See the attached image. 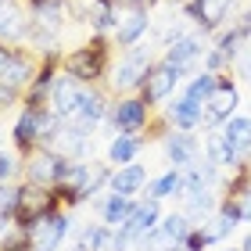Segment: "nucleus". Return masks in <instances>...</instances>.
Here are the masks:
<instances>
[{
	"instance_id": "nucleus-1",
	"label": "nucleus",
	"mask_w": 251,
	"mask_h": 251,
	"mask_svg": "<svg viewBox=\"0 0 251 251\" xmlns=\"http://www.w3.org/2000/svg\"><path fill=\"white\" fill-rule=\"evenodd\" d=\"M108 36H97L94 32V40L90 43H83V47H75L68 58L61 61V72L65 75H72L75 83H97L100 75L108 72Z\"/></svg>"
},
{
	"instance_id": "nucleus-2",
	"label": "nucleus",
	"mask_w": 251,
	"mask_h": 251,
	"mask_svg": "<svg viewBox=\"0 0 251 251\" xmlns=\"http://www.w3.org/2000/svg\"><path fill=\"white\" fill-rule=\"evenodd\" d=\"M68 212L61 208H50V212H43L40 219H32L25 226V241H29V251H58L65 244V237H68Z\"/></svg>"
},
{
	"instance_id": "nucleus-3",
	"label": "nucleus",
	"mask_w": 251,
	"mask_h": 251,
	"mask_svg": "<svg viewBox=\"0 0 251 251\" xmlns=\"http://www.w3.org/2000/svg\"><path fill=\"white\" fill-rule=\"evenodd\" d=\"M151 50L147 47H126L122 58L115 61V68H111V86L122 90V94H129V90H140L147 72H151Z\"/></svg>"
},
{
	"instance_id": "nucleus-4",
	"label": "nucleus",
	"mask_w": 251,
	"mask_h": 251,
	"mask_svg": "<svg viewBox=\"0 0 251 251\" xmlns=\"http://www.w3.org/2000/svg\"><path fill=\"white\" fill-rule=\"evenodd\" d=\"M158 223H162V215H158V201L147 198L144 204H136L133 215H129L122 226H115V251L136 248V244H140V237H144L147 230H154Z\"/></svg>"
},
{
	"instance_id": "nucleus-5",
	"label": "nucleus",
	"mask_w": 251,
	"mask_h": 251,
	"mask_svg": "<svg viewBox=\"0 0 251 251\" xmlns=\"http://www.w3.org/2000/svg\"><path fill=\"white\" fill-rule=\"evenodd\" d=\"M61 194L58 187H40V183H29V187H18V212H15V223L25 230L32 219H40L43 212L58 208Z\"/></svg>"
},
{
	"instance_id": "nucleus-6",
	"label": "nucleus",
	"mask_w": 251,
	"mask_h": 251,
	"mask_svg": "<svg viewBox=\"0 0 251 251\" xmlns=\"http://www.w3.org/2000/svg\"><path fill=\"white\" fill-rule=\"evenodd\" d=\"M40 65L29 50H18V47H0V86H29L36 79Z\"/></svg>"
},
{
	"instance_id": "nucleus-7",
	"label": "nucleus",
	"mask_w": 251,
	"mask_h": 251,
	"mask_svg": "<svg viewBox=\"0 0 251 251\" xmlns=\"http://www.w3.org/2000/svg\"><path fill=\"white\" fill-rule=\"evenodd\" d=\"M183 72H187V68H179L173 61H154L151 72H147V79H144V86H140L144 90V100H147V104H162V100L179 86Z\"/></svg>"
},
{
	"instance_id": "nucleus-8",
	"label": "nucleus",
	"mask_w": 251,
	"mask_h": 251,
	"mask_svg": "<svg viewBox=\"0 0 251 251\" xmlns=\"http://www.w3.org/2000/svg\"><path fill=\"white\" fill-rule=\"evenodd\" d=\"M79 100H83V83H75L72 75H54V86H50V97L47 104L58 119H75L79 111Z\"/></svg>"
},
{
	"instance_id": "nucleus-9",
	"label": "nucleus",
	"mask_w": 251,
	"mask_h": 251,
	"mask_svg": "<svg viewBox=\"0 0 251 251\" xmlns=\"http://www.w3.org/2000/svg\"><path fill=\"white\" fill-rule=\"evenodd\" d=\"M25 7H29V22L36 29L43 32H54L58 36L61 25H65V18H72V11H68V0H25Z\"/></svg>"
},
{
	"instance_id": "nucleus-10",
	"label": "nucleus",
	"mask_w": 251,
	"mask_h": 251,
	"mask_svg": "<svg viewBox=\"0 0 251 251\" xmlns=\"http://www.w3.org/2000/svg\"><path fill=\"white\" fill-rule=\"evenodd\" d=\"M233 0H187V15L194 18V25L204 32H215L230 15Z\"/></svg>"
},
{
	"instance_id": "nucleus-11",
	"label": "nucleus",
	"mask_w": 251,
	"mask_h": 251,
	"mask_svg": "<svg viewBox=\"0 0 251 251\" xmlns=\"http://www.w3.org/2000/svg\"><path fill=\"white\" fill-rule=\"evenodd\" d=\"M241 104V94L230 79H219V86L212 90V97L204 100V122H226Z\"/></svg>"
},
{
	"instance_id": "nucleus-12",
	"label": "nucleus",
	"mask_w": 251,
	"mask_h": 251,
	"mask_svg": "<svg viewBox=\"0 0 251 251\" xmlns=\"http://www.w3.org/2000/svg\"><path fill=\"white\" fill-rule=\"evenodd\" d=\"M147 108L151 104H147L144 97H126L111 108V122H115L119 133H140L147 126Z\"/></svg>"
},
{
	"instance_id": "nucleus-13",
	"label": "nucleus",
	"mask_w": 251,
	"mask_h": 251,
	"mask_svg": "<svg viewBox=\"0 0 251 251\" xmlns=\"http://www.w3.org/2000/svg\"><path fill=\"white\" fill-rule=\"evenodd\" d=\"M61 169H65V154L40 151V154H32V162H29L25 173H29V183H40V187H58Z\"/></svg>"
},
{
	"instance_id": "nucleus-14",
	"label": "nucleus",
	"mask_w": 251,
	"mask_h": 251,
	"mask_svg": "<svg viewBox=\"0 0 251 251\" xmlns=\"http://www.w3.org/2000/svg\"><path fill=\"white\" fill-rule=\"evenodd\" d=\"M147 25H151L147 11H126V7H119L115 43H119V47H136V43H140V36L147 32Z\"/></svg>"
},
{
	"instance_id": "nucleus-15",
	"label": "nucleus",
	"mask_w": 251,
	"mask_h": 251,
	"mask_svg": "<svg viewBox=\"0 0 251 251\" xmlns=\"http://www.w3.org/2000/svg\"><path fill=\"white\" fill-rule=\"evenodd\" d=\"M144 183H147V169L136 165V162H129V165H119L115 173H111L108 190L111 194H129V198H136V194L144 190Z\"/></svg>"
},
{
	"instance_id": "nucleus-16",
	"label": "nucleus",
	"mask_w": 251,
	"mask_h": 251,
	"mask_svg": "<svg viewBox=\"0 0 251 251\" xmlns=\"http://www.w3.org/2000/svg\"><path fill=\"white\" fill-rule=\"evenodd\" d=\"M165 154H169V162H173V169H187V165L198 162V140L190 136V129L169 133V140H165Z\"/></svg>"
},
{
	"instance_id": "nucleus-17",
	"label": "nucleus",
	"mask_w": 251,
	"mask_h": 251,
	"mask_svg": "<svg viewBox=\"0 0 251 251\" xmlns=\"http://www.w3.org/2000/svg\"><path fill=\"white\" fill-rule=\"evenodd\" d=\"M198 58H201V40L198 36H183V32H176V36L165 43V61H173L179 68H190Z\"/></svg>"
},
{
	"instance_id": "nucleus-18",
	"label": "nucleus",
	"mask_w": 251,
	"mask_h": 251,
	"mask_svg": "<svg viewBox=\"0 0 251 251\" xmlns=\"http://www.w3.org/2000/svg\"><path fill=\"white\" fill-rule=\"evenodd\" d=\"M169 122H173L176 129H194V126L204 122V104H201V100H194L190 94L176 97V104L169 108Z\"/></svg>"
},
{
	"instance_id": "nucleus-19",
	"label": "nucleus",
	"mask_w": 251,
	"mask_h": 251,
	"mask_svg": "<svg viewBox=\"0 0 251 251\" xmlns=\"http://www.w3.org/2000/svg\"><path fill=\"white\" fill-rule=\"evenodd\" d=\"M29 18L15 0H0V36L4 40H25Z\"/></svg>"
},
{
	"instance_id": "nucleus-20",
	"label": "nucleus",
	"mask_w": 251,
	"mask_h": 251,
	"mask_svg": "<svg viewBox=\"0 0 251 251\" xmlns=\"http://www.w3.org/2000/svg\"><path fill=\"white\" fill-rule=\"evenodd\" d=\"M108 115V104L104 97L97 94V90H83V100H79V111H75V122L83 126V129H94V126Z\"/></svg>"
},
{
	"instance_id": "nucleus-21",
	"label": "nucleus",
	"mask_w": 251,
	"mask_h": 251,
	"mask_svg": "<svg viewBox=\"0 0 251 251\" xmlns=\"http://www.w3.org/2000/svg\"><path fill=\"white\" fill-rule=\"evenodd\" d=\"M223 140L230 144L237 154L251 151V119L248 115H230V119L223 122Z\"/></svg>"
},
{
	"instance_id": "nucleus-22",
	"label": "nucleus",
	"mask_w": 251,
	"mask_h": 251,
	"mask_svg": "<svg viewBox=\"0 0 251 251\" xmlns=\"http://www.w3.org/2000/svg\"><path fill=\"white\" fill-rule=\"evenodd\" d=\"M140 147H144V136H136V133H119L115 140H111L108 147V158L115 165H129L136 154H140Z\"/></svg>"
},
{
	"instance_id": "nucleus-23",
	"label": "nucleus",
	"mask_w": 251,
	"mask_h": 251,
	"mask_svg": "<svg viewBox=\"0 0 251 251\" xmlns=\"http://www.w3.org/2000/svg\"><path fill=\"white\" fill-rule=\"evenodd\" d=\"M133 208H136V201L129 198V194H111V198L100 204V215H104L108 226H122L133 215Z\"/></svg>"
},
{
	"instance_id": "nucleus-24",
	"label": "nucleus",
	"mask_w": 251,
	"mask_h": 251,
	"mask_svg": "<svg viewBox=\"0 0 251 251\" xmlns=\"http://www.w3.org/2000/svg\"><path fill=\"white\" fill-rule=\"evenodd\" d=\"M140 251H176V248H183V241H179L176 233H169L162 223L154 226V230H147L144 237H140V244H136Z\"/></svg>"
},
{
	"instance_id": "nucleus-25",
	"label": "nucleus",
	"mask_w": 251,
	"mask_h": 251,
	"mask_svg": "<svg viewBox=\"0 0 251 251\" xmlns=\"http://www.w3.org/2000/svg\"><path fill=\"white\" fill-rule=\"evenodd\" d=\"M83 248L86 251H115V226L97 223L83 230Z\"/></svg>"
},
{
	"instance_id": "nucleus-26",
	"label": "nucleus",
	"mask_w": 251,
	"mask_h": 251,
	"mask_svg": "<svg viewBox=\"0 0 251 251\" xmlns=\"http://www.w3.org/2000/svg\"><path fill=\"white\" fill-rule=\"evenodd\" d=\"M187 190V179H183V173L179 169H169L165 176H158L151 187H147V194H151L154 201H162V198H169V194H183Z\"/></svg>"
},
{
	"instance_id": "nucleus-27",
	"label": "nucleus",
	"mask_w": 251,
	"mask_h": 251,
	"mask_svg": "<svg viewBox=\"0 0 251 251\" xmlns=\"http://www.w3.org/2000/svg\"><path fill=\"white\" fill-rule=\"evenodd\" d=\"M204 151H208L204 162H212V165H237V158H241L230 144L223 140V133H212L208 140H204Z\"/></svg>"
},
{
	"instance_id": "nucleus-28",
	"label": "nucleus",
	"mask_w": 251,
	"mask_h": 251,
	"mask_svg": "<svg viewBox=\"0 0 251 251\" xmlns=\"http://www.w3.org/2000/svg\"><path fill=\"white\" fill-rule=\"evenodd\" d=\"M183 194H187V215H208L215 208V198L208 187H190Z\"/></svg>"
},
{
	"instance_id": "nucleus-29",
	"label": "nucleus",
	"mask_w": 251,
	"mask_h": 251,
	"mask_svg": "<svg viewBox=\"0 0 251 251\" xmlns=\"http://www.w3.org/2000/svg\"><path fill=\"white\" fill-rule=\"evenodd\" d=\"M215 86H219V75H215V72H208V68H204L201 75H194V79H190V86L183 90V94H190L194 100H201V104H204V100L212 97V90H215Z\"/></svg>"
},
{
	"instance_id": "nucleus-30",
	"label": "nucleus",
	"mask_w": 251,
	"mask_h": 251,
	"mask_svg": "<svg viewBox=\"0 0 251 251\" xmlns=\"http://www.w3.org/2000/svg\"><path fill=\"white\" fill-rule=\"evenodd\" d=\"M15 212H18V187H11V183H0V219H15Z\"/></svg>"
},
{
	"instance_id": "nucleus-31",
	"label": "nucleus",
	"mask_w": 251,
	"mask_h": 251,
	"mask_svg": "<svg viewBox=\"0 0 251 251\" xmlns=\"http://www.w3.org/2000/svg\"><path fill=\"white\" fill-rule=\"evenodd\" d=\"M15 173H18V158L7 154V151H0V183H7Z\"/></svg>"
},
{
	"instance_id": "nucleus-32",
	"label": "nucleus",
	"mask_w": 251,
	"mask_h": 251,
	"mask_svg": "<svg viewBox=\"0 0 251 251\" xmlns=\"http://www.w3.org/2000/svg\"><path fill=\"white\" fill-rule=\"evenodd\" d=\"M115 7H126V11H151L158 0H111Z\"/></svg>"
},
{
	"instance_id": "nucleus-33",
	"label": "nucleus",
	"mask_w": 251,
	"mask_h": 251,
	"mask_svg": "<svg viewBox=\"0 0 251 251\" xmlns=\"http://www.w3.org/2000/svg\"><path fill=\"white\" fill-rule=\"evenodd\" d=\"M226 61H230V58H226V54H223L219 47H215V50L208 54V58H204V68H208V72H219V68H223Z\"/></svg>"
},
{
	"instance_id": "nucleus-34",
	"label": "nucleus",
	"mask_w": 251,
	"mask_h": 251,
	"mask_svg": "<svg viewBox=\"0 0 251 251\" xmlns=\"http://www.w3.org/2000/svg\"><path fill=\"white\" fill-rule=\"evenodd\" d=\"M15 97H18V90H15V86H0V111L15 104Z\"/></svg>"
},
{
	"instance_id": "nucleus-35",
	"label": "nucleus",
	"mask_w": 251,
	"mask_h": 251,
	"mask_svg": "<svg viewBox=\"0 0 251 251\" xmlns=\"http://www.w3.org/2000/svg\"><path fill=\"white\" fill-rule=\"evenodd\" d=\"M241 215H244V223H251V187L244 190V198H241Z\"/></svg>"
},
{
	"instance_id": "nucleus-36",
	"label": "nucleus",
	"mask_w": 251,
	"mask_h": 251,
	"mask_svg": "<svg viewBox=\"0 0 251 251\" xmlns=\"http://www.w3.org/2000/svg\"><path fill=\"white\" fill-rule=\"evenodd\" d=\"M241 72H244V79H248V83H251V54H248V58L241 61Z\"/></svg>"
},
{
	"instance_id": "nucleus-37",
	"label": "nucleus",
	"mask_w": 251,
	"mask_h": 251,
	"mask_svg": "<svg viewBox=\"0 0 251 251\" xmlns=\"http://www.w3.org/2000/svg\"><path fill=\"white\" fill-rule=\"evenodd\" d=\"M244 251H251V233H248V241H244Z\"/></svg>"
},
{
	"instance_id": "nucleus-38",
	"label": "nucleus",
	"mask_w": 251,
	"mask_h": 251,
	"mask_svg": "<svg viewBox=\"0 0 251 251\" xmlns=\"http://www.w3.org/2000/svg\"><path fill=\"white\" fill-rule=\"evenodd\" d=\"M11 251H29V244H22V248H11Z\"/></svg>"
},
{
	"instance_id": "nucleus-39",
	"label": "nucleus",
	"mask_w": 251,
	"mask_h": 251,
	"mask_svg": "<svg viewBox=\"0 0 251 251\" xmlns=\"http://www.w3.org/2000/svg\"><path fill=\"white\" fill-rule=\"evenodd\" d=\"M226 251H233V248H226Z\"/></svg>"
}]
</instances>
